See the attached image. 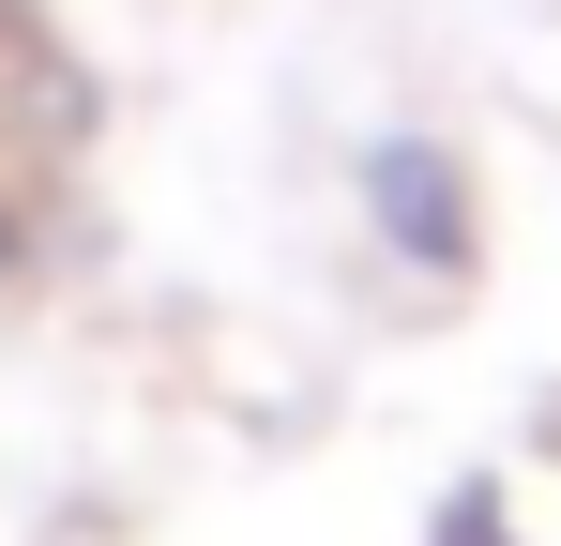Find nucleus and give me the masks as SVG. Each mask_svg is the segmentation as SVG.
<instances>
[{"instance_id":"1","label":"nucleus","mask_w":561,"mask_h":546,"mask_svg":"<svg viewBox=\"0 0 561 546\" xmlns=\"http://www.w3.org/2000/svg\"><path fill=\"white\" fill-rule=\"evenodd\" d=\"M365 197H379V228H394L410 259H470V197H456V168H440L425 137H394L365 168Z\"/></svg>"}]
</instances>
